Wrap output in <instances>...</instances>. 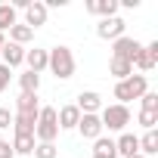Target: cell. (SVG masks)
<instances>
[{"instance_id": "obj_6", "label": "cell", "mask_w": 158, "mask_h": 158, "mask_svg": "<svg viewBox=\"0 0 158 158\" xmlns=\"http://www.w3.org/2000/svg\"><path fill=\"white\" fill-rule=\"evenodd\" d=\"M133 68H139V74H146V71H152L155 65H158V40H152V44H143V50L133 56V62H130Z\"/></svg>"}, {"instance_id": "obj_7", "label": "cell", "mask_w": 158, "mask_h": 158, "mask_svg": "<svg viewBox=\"0 0 158 158\" xmlns=\"http://www.w3.org/2000/svg\"><path fill=\"white\" fill-rule=\"evenodd\" d=\"M124 31H127V25L121 16L99 19V25H96V37H102V40H118V37H124Z\"/></svg>"}, {"instance_id": "obj_11", "label": "cell", "mask_w": 158, "mask_h": 158, "mask_svg": "<svg viewBox=\"0 0 158 158\" xmlns=\"http://www.w3.org/2000/svg\"><path fill=\"white\" fill-rule=\"evenodd\" d=\"M0 62H3L10 71L13 68H19V65H25V47H19V44H3V50H0Z\"/></svg>"}, {"instance_id": "obj_8", "label": "cell", "mask_w": 158, "mask_h": 158, "mask_svg": "<svg viewBox=\"0 0 158 158\" xmlns=\"http://www.w3.org/2000/svg\"><path fill=\"white\" fill-rule=\"evenodd\" d=\"M77 133H81L84 139H99L106 130H102V121H99V115H81V121H77V127H74Z\"/></svg>"}, {"instance_id": "obj_27", "label": "cell", "mask_w": 158, "mask_h": 158, "mask_svg": "<svg viewBox=\"0 0 158 158\" xmlns=\"http://www.w3.org/2000/svg\"><path fill=\"white\" fill-rule=\"evenodd\" d=\"M10 81H13V71H10L3 62H0V93H3V90H10Z\"/></svg>"}, {"instance_id": "obj_14", "label": "cell", "mask_w": 158, "mask_h": 158, "mask_svg": "<svg viewBox=\"0 0 158 158\" xmlns=\"http://www.w3.org/2000/svg\"><path fill=\"white\" fill-rule=\"evenodd\" d=\"M115 152H118V158H130V155H136V152H139V136L124 130V133L115 139Z\"/></svg>"}, {"instance_id": "obj_26", "label": "cell", "mask_w": 158, "mask_h": 158, "mask_svg": "<svg viewBox=\"0 0 158 158\" xmlns=\"http://www.w3.org/2000/svg\"><path fill=\"white\" fill-rule=\"evenodd\" d=\"M136 121H139V127H146V130H155V124H158V112H143V109H139Z\"/></svg>"}, {"instance_id": "obj_16", "label": "cell", "mask_w": 158, "mask_h": 158, "mask_svg": "<svg viewBox=\"0 0 158 158\" xmlns=\"http://www.w3.org/2000/svg\"><path fill=\"white\" fill-rule=\"evenodd\" d=\"M47 59H50V53H47V50H40V47L25 50V65H28V71H34V74L47 71Z\"/></svg>"}, {"instance_id": "obj_3", "label": "cell", "mask_w": 158, "mask_h": 158, "mask_svg": "<svg viewBox=\"0 0 158 158\" xmlns=\"http://www.w3.org/2000/svg\"><path fill=\"white\" fill-rule=\"evenodd\" d=\"M146 90H149L146 74H130V77H124V81H115V99H118V106H127L130 99H139Z\"/></svg>"}, {"instance_id": "obj_28", "label": "cell", "mask_w": 158, "mask_h": 158, "mask_svg": "<svg viewBox=\"0 0 158 158\" xmlns=\"http://www.w3.org/2000/svg\"><path fill=\"white\" fill-rule=\"evenodd\" d=\"M10 124H13V112H10V109H3V106H0V133H3V130H6Z\"/></svg>"}, {"instance_id": "obj_22", "label": "cell", "mask_w": 158, "mask_h": 158, "mask_svg": "<svg viewBox=\"0 0 158 158\" xmlns=\"http://www.w3.org/2000/svg\"><path fill=\"white\" fill-rule=\"evenodd\" d=\"M19 87H22V93H37L40 90V74H34V71H22L19 74Z\"/></svg>"}, {"instance_id": "obj_31", "label": "cell", "mask_w": 158, "mask_h": 158, "mask_svg": "<svg viewBox=\"0 0 158 158\" xmlns=\"http://www.w3.org/2000/svg\"><path fill=\"white\" fill-rule=\"evenodd\" d=\"M130 158H146V155H139V152H136V155H130Z\"/></svg>"}, {"instance_id": "obj_25", "label": "cell", "mask_w": 158, "mask_h": 158, "mask_svg": "<svg viewBox=\"0 0 158 158\" xmlns=\"http://www.w3.org/2000/svg\"><path fill=\"white\" fill-rule=\"evenodd\" d=\"M139 102H143V112H158V93L155 90H146L139 96Z\"/></svg>"}, {"instance_id": "obj_24", "label": "cell", "mask_w": 158, "mask_h": 158, "mask_svg": "<svg viewBox=\"0 0 158 158\" xmlns=\"http://www.w3.org/2000/svg\"><path fill=\"white\" fill-rule=\"evenodd\" d=\"M31 155H34V158H56L59 149H56V143H37Z\"/></svg>"}, {"instance_id": "obj_10", "label": "cell", "mask_w": 158, "mask_h": 158, "mask_svg": "<svg viewBox=\"0 0 158 158\" xmlns=\"http://www.w3.org/2000/svg\"><path fill=\"white\" fill-rule=\"evenodd\" d=\"M74 106H77V112H81V115H99V109H102V96H99L96 90H81Z\"/></svg>"}, {"instance_id": "obj_21", "label": "cell", "mask_w": 158, "mask_h": 158, "mask_svg": "<svg viewBox=\"0 0 158 158\" xmlns=\"http://www.w3.org/2000/svg\"><path fill=\"white\" fill-rule=\"evenodd\" d=\"M93 155H106V158H118V152H115V139L112 136H99V139H93Z\"/></svg>"}, {"instance_id": "obj_19", "label": "cell", "mask_w": 158, "mask_h": 158, "mask_svg": "<svg viewBox=\"0 0 158 158\" xmlns=\"http://www.w3.org/2000/svg\"><path fill=\"white\" fill-rule=\"evenodd\" d=\"M28 40H34V31H31L28 25H22V22H16V25L10 28V44H19V47H25Z\"/></svg>"}, {"instance_id": "obj_13", "label": "cell", "mask_w": 158, "mask_h": 158, "mask_svg": "<svg viewBox=\"0 0 158 158\" xmlns=\"http://www.w3.org/2000/svg\"><path fill=\"white\" fill-rule=\"evenodd\" d=\"M56 121H59V130H74L77 121H81V112H77L74 102H68V106L56 109Z\"/></svg>"}, {"instance_id": "obj_15", "label": "cell", "mask_w": 158, "mask_h": 158, "mask_svg": "<svg viewBox=\"0 0 158 158\" xmlns=\"http://www.w3.org/2000/svg\"><path fill=\"white\" fill-rule=\"evenodd\" d=\"M118 0H87V13H93V16H99V19H112V16H118Z\"/></svg>"}, {"instance_id": "obj_18", "label": "cell", "mask_w": 158, "mask_h": 158, "mask_svg": "<svg viewBox=\"0 0 158 158\" xmlns=\"http://www.w3.org/2000/svg\"><path fill=\"white\" fill-rule=\"evenodd\" d=\"M19 22V13H16V6L13 3H0V34H6L13 25Z\"/></svg>"}, {"instance_id": "obj_20", "label": "cell", "mask_w": 158, "mask_h": 158, "mask_svg": "<svg viewBox=\"0 0 158 158\" xmlns=\"http://www.w3.org/2000/svg\"><path fill=\"white\" fill-rule=\"evenodd\" d=\"M158 152V130H146L143 136H139V155H155Z\"/></svg>"}, {"instance_id": "obj_33", "label": "cell", "mask_w": 158, "mask_h": 158, "mask_svg": "<svg viewBox=\"0 0 158 158\" xmlns=\"http://www.w3.org/2000/svg\"><path fill=\"white\" fill-rule=\"evenodd\" d=\"M0 143H3V136H0Z\"/></svg>"}, {"instance_id": "obj_2", "label": "cell", "mask_w": 158, "mask_h": 158, "mask_svg": "<svg viewBox=\"0 0 158 158\" xmlns=\"http://www.w3.org/2000/svg\"><path fill=\"white\" fill-rule=\"evenodd\" d=\"M99 121H102V130H109V133H124L127 124H130V109H127V106H118V102L102 106V109H99Z\"/></svg>"}, {"instance_id": "obj_23", "label": "cell", "mask_w": 158, "mask_h": 158, "mask_svg": "<svg viewBox=\"0 0 158 158\" xmlns=\"http://www.w3.org/2000/svg\"><path fill=\"white\" fill-rule=\"evenodd\" d=\"M109 71L115 74V81H124V77H130V74H133V65H130V62H124V59H112V62H109Z\"/></svg>"}, {"instance_id": "obj_9", "label": "cell", "mask_w": 158, "mask_h": 158, "mask_svg": "<svg viewBox=\"0 0 158 158\" xmlns=\"http://www.w3.org/2000/svg\"><path fill=\"white\" fill-rule=\"evenodd\" d=\"M13 115H22V118H34V121H37V115H40V99H37V93H19Z\"/></svg>"}, {"instance_id": "obj_12", "label": "cell", "mask_w": 158, "mask_h": 158, "mask_svg": "<svg viewBox=\"0 0 158 158\" xmlns=\"http://www.w3.org/2000/svg\"><path fill=\"white\" fill-rule=\"evenodd\" d=\"M47 16H50L47 3H40V0H34V3H28V10H25V22H22V25H28V28L34 31V28L47 25Z\"/></svg>"}, {"instance_id": "obj_17", "label": "cell", "mask_w": 158, "mask_h": 158, "mask_svg": "<svg viewBox=\"0 0 158 158\" xmlns=\"http://www.w3.org/2000/svg\"><path fill=\"white\" fill-rule=\"evenodd\" d=\"M34 146H37V139L31 133H13V152L16 155H31Z\"/></svg>"}, {"instance_id": "obj_1", "label": "cell", "mask_w": 158, "mask_h": 158, "mask_svg": "<svg viewBox=\"0 0 158 158\" xmlns=\"http://www.w3.org/2000/svg\"><path fill=\"white\" fill-rule=\"evenodd\" d=\"M50 53V59H47V68L59 77V81H68V77L74 74V53L68 50V47H53V50H47Z\"/></svg>"}, {"instance_id": "obj_32", "label": "cell", "mask_w": 158, "mask_h": 158, "mask_svg": "<svg viewBox=\"0 0 158 158\" xmlns=\"http://www.w3.org/2000/svg\"><path fill=\"white\" fill-rule=\"evenodd\" d=\"M93 158H106V155H93Z\"/></svg>"}, {"instance_id": "obj_29", "label": "cell", "mask_w": 158, "mask_h": 158, "mask_svg": "<svg viewBox=\"0 0 158 158\" xmlns=\"http://www.w3.org/2000/svg\"><path fill=\"white\" fill-rule=\"evenodd\" d=\"M0 158H16V152H13L10 143H0Z\"/></svg>"}, {"instance_id": "obj_4", "label": "cell", "mask_w": 158, "mask_h": 158, "mask_svg": "<svg viewBox=\"0 0 158 158\" xmlns=\"http://www.w3.org/2000/svg\"><path fill=\"white\" fill-rule=\"evenodd\" d=\"M59 136V121H56V109L53 106H40L37 124H34V139L37 143H56Z\"/></svg>"}, {"instance_id": "obj_30", "label": "cell", "mask_w": 158, "mask_h": 158, "mask_svg": "<svg viewBox=\"0 0 158 158\" xmlns=\"http://www.w3.org/2000/svg\"><path fill=\"white\" fill-rule=\"evenodd\" d=\"M3 44H6V34H0V50H3Z\"/></svg>"}, {"instance_id": "obj_5", "label": "cell", "mask_w": 158, "mask_h": 158, "mask_svg": "<svg viewBox=\"0 0 158 158\" xmlns=\"http://www.w3.org/2000/svg\"><path fill=\"white\" fill-rule=\"evenodd\" d=\"M143 50V44L136 40V37H118V40H112V59H124V62H133V56Z\"/></svg>"}]
</instances>
